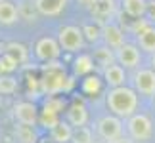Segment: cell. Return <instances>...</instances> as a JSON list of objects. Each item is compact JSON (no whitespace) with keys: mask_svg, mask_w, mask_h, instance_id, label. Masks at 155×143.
Masks as SVG:
<instances>
[{"mask_svg":"<svg viewBox=\"0 0 155 143\" xmlns=\"http://www.w3.org/2000/svg\"><path fill=\"white\" fill-rule=\"evenodd\" d=\"M138 37V44L144 52H150L153 53L155 52V27H146L144 31H142L140 34H136Z\"/></svg>","mask_w":155,"mask_h":143,"instance_id":"cell-18","label":"cell"},{"mask_svg":"<svg viewBox=\"0 0 155 143\" xmlns=\"http://www.w3.org/2000/svg\"><path fill=\"white\" fill-rule=\"evenodd\" d=\"M115 57H117V61L121 65H124L127 69H134L136 65L140 63V50L134 44H123V46L117 48Z\"/></svg>","mask_w":155,"mask_h":143,"instance_id":"cell-8","label":"cell"},{"mask_svg":"<svg viewBox=\"0 0 155 143\" xmlns=\"http://www.w3.org/2000/svg\"><path fill=\"white\" fill-rule=\"evenodd\" d=\"M4 50H6V52H10L19 63H25V61H27L29 52H27V48L23 46V44H19V42H10V44H6Z\"/></svg>","mask_w":155,"mask_h":143,"instance_id":"cell-23","label":"cell"},{"mask_svg":"<svg viewBox=\"0 0 155 143\" xmlns=\"http://www.w3.org/2000/svg\"><path fill=\"white\" fill-rule=\"evenodd\" d=\"M151 65H153V69H155V52H153V56H151Z\"/></svg>","mask_w":155,"mask_h":143,"instance_id":"cell-35","label":"cell"},{"mask_svg":"<svg viewBox=\"0 0 155 143\" xmlns=\"http://www.w3.org/2000/svg\"><path fill=\"white\" fill-rule=\"evenodd\" d=\"M107 107L113 115L121 116V118H128L132 116L136 109H138V95L132 88H127V86H117V88H111L109 94H107Z\"/></svg>","mask_w":155,"mask_h":143,"instance_id":"cell-1","label":"cell"},{"mask_svg":"<svg viewBox=\"0 0 155 143\" xmlns=\"http://www.w3.org/2000/svg\"><path fill=\"white\" fill-rule=\"evenodd\" d=\"M98 134L104 141H113L117 138L123 135V122H121V116L117 115H109V116H104L102 120L98 122Z\"/></svg>","mask_w":155,"mask_h":143,"instance_id":"cell-5","label":"cell"},{"mask_svg":"<svg viewBox=\"0 0 155 143\" xmlns=\"http://www.w3.org/2000/svg\"><path fill=\"white\" fill-rule=\"evenodd\" d=\"M124 14L130 17H142L147 11V2L146 0H121Z\"/></svg>","mask_w":155,"mask_h":143,"instance_id":"cell-17","label":"cell"},{"mask_svg":"<svg viewBox=\"0 0 155 143\" xmlns=\"http://www.w3.org/2000/svg\"><path fill=\"white\" fill-rule=\"evenodd\" d=\"M65 2L67 0H35L38 14L42 15H58L65 8Z\"/></svg>","mask_w":155,"mask_h":143,"instance_id":"cell-16","label":"cell"},{"mask_svg":"<svg viewBox=\"0 0 155 143\" xmlns=\"http://www.w3.org/2000/svg\"><path fill=\"white\" fill-rule=\"evenodd\" d=\"M14 115L17 118V122L21 124H29V126H35L38 120V115H37V107L29 101H21V103H15L14 107Z\"/></svg>","mask_w":155,"mask_h":143,"instance_id":"cell-10","label":"cell"},{"mask_svg":"<svg viewBox=\"0 0 155 143\" xmlns=\"http://www.w3.org/2000/svg\"><path fill=\"white\" fill-rule=\"evenodd\" d=\"M84 33L82 29L75 27V25H67L63 29H59V34H58V42L61 46V50L65 52H79L82 50L84 46Z\"/></svg>","mask_w":155,"mask_h":143,"instance_id":"cell-3","label":"cell"},{"mask_svg":"<svg viewBox=\"0 0 155 143\" xmlns=\"http://www.w3.org/2000/svg\"><path fill=\"white\" fill-rule=\"evenodd\" d=\"M94 71V59L92 56H86V53H82L75 59V73L77 75H90Z\"/></svg>","mask_w":155,"mask_h":143,"instance_id":"cell-21","label":"cell"},{"mask_svg":"<svg viewBox=\"0 0 155 143\" xmlns=\"http://www.w3.org/2000/svg\"><path fill=\"white\" fill-rule=\"evenodd\" d=\"M71 141H73V143H94L90 128L79 126L77 130H73V138H71Z\"/></svg>","mask_w":155,"mask_h":143,"instance_id":"cell-24","label":"cell"},{"mask_svg":"<svg viewBox=\"0 0 155 143\" xmlns=\"http://www.w3.org/2000/svg\"><path fill=\"white\" fill-rule=\"evenodd\" d=\"M17 11H19V17L25 21H35L38 15V10H37V4L31 2V0H23V2L17 4Z\"/></svg>","mask_w":155,"mask_h":143,"instance_id":"cell-19","label":"cell"},{"mask_svg":"<svg viewBox=\"0 0 155 143\" xmlns=\"http://www.w3.org/2000/svg\"><path fill=\"white\" fill-rule=\"evenodd\" d=\"M147 14H150L151 19H155V0H151V2H147Z\"/></svg>","mask_w":155,"mask_h":143,"instance_id":"cell-32","label":"cell"},{"mask_svg":"<svg viewBox=\"0 0 155 143\" xmlns=\"http://www.w3.org/2000/svg\"><path fill=\"white\" fill-rule=\"evenodd\" d=\"M15 135H17V139L21 143H35L37 141V134H35L33 126H29V124H21L19 122V126L15 128Z\"/></svg>","mask_w":155,"mask_h":143,"instance_id":"cell-22","label":"cell"},{"mask_svg":"<svg viewBox=\"0 0 155 143\" xmlns=\"http://www.w3.org/2000/svg\"><path fill=\"white\" fill-rule=\"evenodd\" d=\"M17 90V80L14 76L8 75H0V94L2 95H10Z\"/></svg>","mask_w":155,"mask_h":143,"instance_id":"cell-26","label":"cell"},{"mask_svg":"<svg viewBox=\"0 0 155 143\" xmlns=\"http://www.w3.org/2000/svg\"><path fill=\"white\" fill-rule=\"evenodd\" d=\"M82 33H84V38L90 40V42H96V40L102 37V29H100L98 25H84Z\"/></svg>","mask_w":155,"mask_h":143,"instance_id":"cell-29","label":"cell"},{"mask_svg":"<svg viewBox=\"0 0 155 143\" xmlns=\"http://www.w3.org/2000/svg\"><path fill=\"white\" fill-rule=\"evenodd\" d=\"M0 65H2V71L4 73H12V71H15L17 69V65H19V61L12 56L10 52H2L0 53Z\"/></svg>","mask_w":155,"mask_h":143,"instance_id":"cell-27","label":"cell"},{"mask_svg":"<svg viewBox=\"0 0 155 143\" xmlns=\"http://www.w3.org/2000/svg\"><path fill=\"white\" fill-rule=\"evenodd\" d=\"M77 2H79V4H82V6H88V8H90L94 0H77Z\"/></svg>","mask_w":155,"mask_h":143,"instance_id":"cell-34","label":"cell"},{"mask_svg":"<svg viewBox=\"0 0 155 143\" xmlns=\"http://www.w3.org/2000/svg\"><path fill=\"white\" fill-rule=\"evenodd\" d=\"M50 135H52V141H56V143H69L71 138H73V126H71L69 122L59 120L56 126L50 130Z\"/></svg>","mask_w":155,"mask_h":143,"instance_id":"cell-15","label":"cell"},{"mask_svg":"<svg viewBox=\"0 0 155 143\" xmlns=\"http://www.w3.org/2000/svg\"><path fill=\"white\" fill-rule=\"evenodd\" d=\"M73 80L67 78L61 69H48V75L42 80V88L48 94H56V92H63V90H71Z\"/></svg>","mask_w":155,"mask_h":143,"instance_id":"cell-4","label":"cell"},{"mask_svg":"<svg viewBox=\"0 0 155 143\" xmlns=\"http://www.w3.org/2000/svg\"><path fill=\"white\" fill-rule=\"evenodd\" d=\"M67 122L71 126L79 128V126H84L88 122V111L82 103H73L67 111Z\"/></svg>","mask_w":155,"mask_h":143,"instance_id":"cell-12","label":"cell"},{"mask_svg":"<svg viewBox=\"0 0 155 143\" xmlns=\"http://www.w3.org/2000/svg\"><path fill=\"white\" fill-rule=\"evenodd\" d=\"M134 88L142 95H153L155 94V71L140 69L134 75Z\"/></svg>","mask_w":155,"mask_h":143,"instance_id":"cell-7","label":"cell"},{"mask_svg":"<svg viewBox=\"0 0 155 143\" xmlns=\"http://www.w3.org/2000/svg\"><path fill=\"white\" fill-rule=\"evenodd\" d=\"M109 143H132V139H128V138H124V135H121V138H117V139H113Z\"/></svg>","mask_w":155,"mask_h":143,"instance_id":"cell-33","label":"cell"},{"mask_svg":"<svg viewBox=\"0 0 155 143\" xmlns=\"http://www.w3.org/2000/svg\"><path fill=\"white\" fill-rule=\"evenodd\" d=\"M44 107H50L52 111H56V113H61L65 109V101L63 99H59V97H50L48 101H46V105Z\"/></svg>","mask_w":155,"mask_h":143,"instance_id":"cell-30","label":"cell"},{"mask_svg":"<svg viewBox=\"0 0 155 143\" xmlns=\"http://www.w3.org/2000/svg\"><path fill=\"white\" fill-rule=\"evenodd\" d=\"M0 53H2V44H0Z\"/></svg>","mask_w":155,"mask_h":143,"instance_id":"cell-37","label":"cell"},{"mask_svg":"<svg viewBox=\"0 0 155 143\" xmlns=\"http://www.w3.org/2000/svg\"><path fill=\"white\" fill-rule=\"evenodd\" d=\"M19 19L17 6L10 0H0V25H14Z\"/></svg>","mask_w":155,"mask_h":143,"instance_id":"cell-13","label":"cell"},{"mask_svg":"<svg viewBox=\"0 0 155 143\" xmlns=\"http://www.w3.org/2000/svg\"><path fill=\"white\" fill-rule=\"evenodd\" d=\"M90 11L94 19H98L100 23L105 19H111L117 11V0H94L90 6Z\"/></svg>","mask_w":155,"mask_h":143,"instance_id":"cell-9","label":"cell"},{"mask_svg":"<svg viewBox=\"0 0 155 143\" xmlns=\"http://www.w3.org/2000/svg\"><path fill=\"white\" fill-rule=\"evenodd\" d=\"M127 128H128L130 138L134 141H147L153 134V126H151L150 116L142 115V113H134L132 116H128Z\"/></svg>","mask_w":155,"mask_h":143,"instance_id":"cell-2","label":"cell"},{"mask_svg":"<svg viewBox=\"0 0 155 143\" xmlns=\"http://www.w3.org/2000/svg\"><path fill=\"white\" fill-rule=\"evenodd\" d=\"M102 37L105 40V44L109 48H113V50H117L119 46L124 44V34L121 31V27L115 25V23H105L102 29Z\"/></svg>","mask_w":155,"mask_h":143,"instance_id":"cell-11","label":"cell"},{"mask_svg":"<svg viewBox=\"0 0 155 143\" xmlns=\"http://www.w3.org/2000/svg\"><path fill=\"white\" fill-rule=\"evenodd\" d=\"M102 90V80L98 78V76H86L84 80H82V92L88 94V95H94Z\"/></svg>","mask_w":155,"mask_h":143,"instance_id":"cell-25","label":"cell"},{"mask_svg":"<svg viewBox=\"0 0 155 143\" xmlns=\"http://www.w3.org/2000/svg\"><path fill=\"white\" fill-rule=\"evenodd\" d=\"M94 59L98 61V65L100 67H109L111 63H115L117 61V57H115V53H113L111 50H109V46H104V48H98L96 50V53H94Z\"/></svg>","mask_w":155,"mask_h":143,"instance_id":"cell-20","label":"cell"},{"mask_svg":"<svg viewBox=\"0 0 155 143\" xmlns=\"http://www.w3.org/2000/svg\"><path fill=\"white\" fill-rule=\"evenodd\" d=\"M146 27H150V23H147L146 19H136V23H134V27H132V31H134V34H140V33L144 31Z\"/></svg>","mask_w":155,"mask_h":143,"instance_id":"cell-31","label":"cell"},{"mask_svg":"<svg viewBox=\"0 0 155 143\" xmlns=\"http://www.w3.org/2000/svg\"><path fill=\"white\" fill-rule=\"evenodd\" d=\"M104 80H105L111 88L123 86V84H124V69H123V65L111 63L109 67H105V69H104Z\"/></svg>","mask_w":155,"mask_h":143,"instance_id":"cell-14","label":"cell"},{"mask_svg":"<svg viewBox=\"0 0 155 143\" xmlns=\"http://www.w3.org/2000/svg\"><path fill=\"white\" fill-rule=\"evenodd\" d=\"M59 113L56 111H52L50 107H44V111H42V116H40V122H42V126H46L48 130H52L56 124L59 122V118H58Z\"/></svg>","mask_w":155,"mask_h":143,"instance_id":"cell-28","label":"cell"},{"mask_svg":"<svg viewBox=\"0 0 155 143\" xmlns=\"http://www.w3.org/2000/svg\"><path fill=\"white\" fill-rule=\"evenodd\" d=\"M59 52H61L59 42L54 40V38H50V37L40 38L37 42V46H35V53H37V57L42 59V61H54V59H58Z\"/></svg>","mask_w":155,"mask_h":143,"instance_id":"cell-6","label":"cell"},{"mask_svg":"<svg viewBox=\"0 0 155 143\" xmlns=\"http://www.w3.org/2000/svg\"><path fill=\"white\" fill-rule=\"evenodd\" d=\"M0 75H4V71H2V65H0Z\"/></svg>","mask_w":155,"mask_h":143,"instance_id":"cell-36","label":"cell"}]
</instances>
